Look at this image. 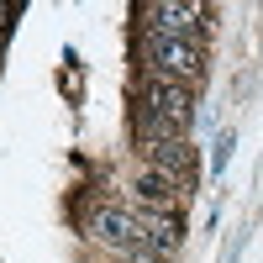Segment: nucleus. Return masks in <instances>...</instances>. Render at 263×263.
<instances>
[{"label": "nucleus", "instance_id": "3", "mask_svg": "<svg viewBox=\"0 0 263 263\" xmlns=\"http://www.w3.org/2000/svg\"><path fill=\"white\" fill-rule=\"evenodd\" d=\"M90 232L100 237V242H111V248H132L137 242V211H121V205H100L90 216Z\"/></svg>", "mask_w": 263, "mask_h": 263}, {"label": "nucleus", "instance_id": "1", "mask_svg": "<svg viewBox=\"0 0 263 263\" xmlns=\"http://www.w3.org/2000/svg\"><path fill=\"white\" fill-rule=\"evenodd\" d=\"M142 69L163 84H190L200 79V48L195 42H163V37H147L142 42Z\"/></svg>", "mask_w": 263, "mask_h": 263}, {"label": "nucleus", "instance_id": "2", "mask_svg": "<svg viewBox=\"0 0 263 263\" xmlns=\"http://www.w3.org/2000/svg\"><path fill=\"white\" fill-rule=\"evenodd\" d=\"M142 27L147 37H163V42H195V32L205 27V11L200 6H142Z\"/></svg>", "mask_w": 263, "mask_h": 263}]
</instances>
